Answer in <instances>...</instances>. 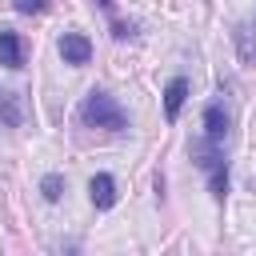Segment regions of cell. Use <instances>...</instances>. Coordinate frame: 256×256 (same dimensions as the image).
<instances>
[{
  "instance_id": "5b68a950",
  "label": "cell",
  "mask_w": 256,
  "mask_h": 256,
  "mask_svg": "<svg viewBox=\"0 0 256 256\" xmlns=\"http://www.w3.org/2000/svg\"><path fill=\"white\" fill-rule=\"evenodd\" d=\"M0 64L4 68H20L24 64V44L12 28H0Z\"/></svg>"
},
{
  "instance_id": "6da1fadb",
  "label": "cell",
  "mask_w": 256,
  "mask_h": 256,
  "mask_svg": "<svg viewBox=\"0 0 256 256\" xmlns=\"http://www.w3.org/2000/svg\"><path fill=\"white\" fill-rule=\"evenodd\" d=\"M84 124L104 128V132H120L128 124V116H124V108L108 92H88V100H84Z\"/></svg>"
},
{
  "instance_id": "7c38bea8",
  "label": "cell",
  "mask_w": 256,
  "mask_h": 256,
  "mask_svg": "<svg viewBox=\"0 0 256 256\" xmlns=\"http://www.w3.org/2000/svg\"><path fill=\"white\" fill-rule=\"evenodd\" d=\"M12 8H16V12H24V16H36V12H44V8H48V0H12Z\"/></svg>"
},
{
  "instance_id": "8992f818",
  "label": "cell",
  "mask_w": 256,
  "mask_h": 256,
  "mask_svg": "<svg viewBox=\"0 0 256 256\" xmlns=\"http://www.w3.org/2000/svg\"><path fill=\"white\" fill-rule=\"evenodd\" d=\"M184 96H188V80H184V76L168 80V88H164V116H168V120H176V116H180Z\"/></svg>"
},
{
  "instance_id": "5bb4252c",
  "label": "cell",
  "mask_w": 256,
  "mask_h": 256,
  "mask_svg": "<svg viewBox=\"0 0 256 256\" xmlns=\"http://www.w3.org/2000/svg\"><path fill=\"white\" fill-rule=\"evenodd\" d=\"M96 4H100V8H112V0H96Z\"/></svg>"
},
{
  "instance_id": "7a4b0ae2",
  "label": "cell",
  "mask_w": 256,
  "mask_h": 256,
  "mask_svg": "<svg viewBox=\"0 0 256 256\" xmlns=\"http://www.w3.org/2000/svg\"><path fill=\"white\" fill-rule=\"evenodd\" d=\"M60 56H64V64L84 68V64L92 60V40L80 36V32H64V36H60Z\"/></svg>"
},
{
  "instance_id": "52a82bcc",
  "label": "cell",
  "mask_w": 256,
  "mask_h": 256,
  "mask_svg": "<svg viewBox=\"0 0 256 256\" xmlns=\"http://www.w3.org/2000/svg\"><path fill=\"white\" fill-rule=\"evenodd\" d=\"M204 136L224 144V136H228V116H224L220 104H208V108H204Z\"/></svg>"
},
{
  "instance_id": "8fae6325",
  "label": "cell",
  "mask_w": 256,
  "mask_h": 256,
  "mask_svg": "<svg viewBox=\"0 0 256 256\" xmlns=\"http://www.w3.org/2000/svg\"><path fill=\"white\" fill-rule=\"evenodd\" d=\"M0 116H4V124H20V112H16V96H0Z\"/></svg>"
},
{
  "instance_id": "3957f363",
  "label": "cell",
  "mask_w": 256,
  "mask_h": 256,
  "mask_svg": "<svg viewBox=\"0 0 256 256\" xmlns=\"http://www.w3.org/2000/svg\"><path fill=\"white\" fill-rule=\"evenodd\" d=\"M192 156H196V164H200L204 172H212V168H220V164H224V144L204 136V140H196V144H192Z\"/></svg>"
},
{
  "instance_id": "ba28073f",
  "label": "cell",
  "mask_w": 256,
  "mask_h": 256,
  "mask_svg": "<svg viewBox=\"0 0 256 256\" xmlns=\"http://www.w3.org/2000/svg\"><path fill=\"white\" fill-rule=\"evenodd\" d=\"M236 48H240V60H244V64H256V20L240 24V32H236Z\"/></svg>"
},
{
  "instance_id": "277c9868",
  "label": "cell",
  "mask_w": 256,
  "mask_h": 256,
  "mask_svg": "<svg viewBox=\"0 0 256 256\" xmlns=\"http://www.w3.org/2000/svg\"><path fill=\"white\" fill-rule=\"evenodd\" d=\"M88 196H92L96 208H112V204H116V180H112L108 172H96V176L88 180Z\"/></svg>"
},
{
  "instance_id": "30bf717a",
  "label": "cell",
  "mask_w": 256,
  "mask_h": 256,
  "mask_svg": "<svg viewBox=\"0 0 256 256\" xmlns=\"http://www.w3.org/2000/svg\"><path fill=\"white\" fill-rule=\"evenodd\" d=\"M40 192H44V200H60V192H64V180L52 172V176H44V180H40Z\"/></svg>"
},
{
  "instance_id": "9c48e42d",
  "label": "cell",
  "mask_w": 256,
  "mask_h": 256,
  "mask_svg": "<svg viewBox=\"0 0 256 256\" xmlns=\"http://www.w3.org/2000/svg\"><path fill=\"white\" fill-rule=\"evenodd\" d=\"M208 188H212V196H216V200H224V196H228V168H224V164L208 172Z\"/></svg>"
},
{
  "instance_id": "4fadbf2b",
  "label": "cell",
  "mask_w": 256,
  "mask_h": 256,
  "mask_svg": "<svg viewBox=\"0 0 256 256\" xmlns=\"http://www.w3.org/2000/svg\"><path fill=\"white\" fill-rule=\"evenodd\" d=\"M132 32H136V28H132V24H124V20H116V24H112V36H116V40H128Z\"/></svg>"
}]
</instances>
